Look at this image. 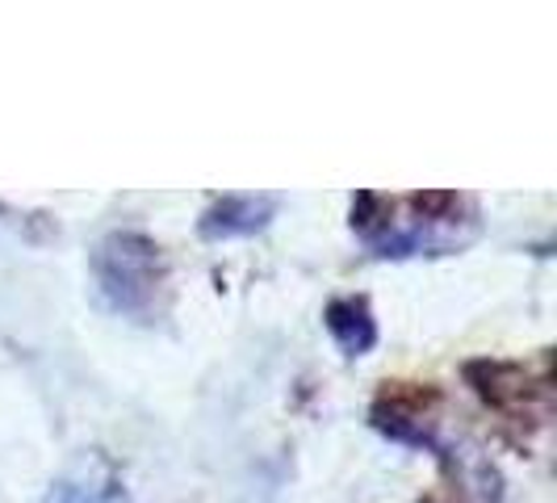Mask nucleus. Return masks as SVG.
I'll return each mask as SVG.
<instances>
[{"label":"nucleus","instance_id":"1","mask_svg":"<svg viewBox=\"0 0 557 503\" xmlns=\"http://www.w3.org/2000/svg\"><path fill=\"white\" fill-rule=\"evenodd\" d=\"M97 273L106 294H113V307L135 310L156 285V248L139 235H113L97 252Z\"/></svg>","mask_w":557,"mask_h":503}]
</instances>
